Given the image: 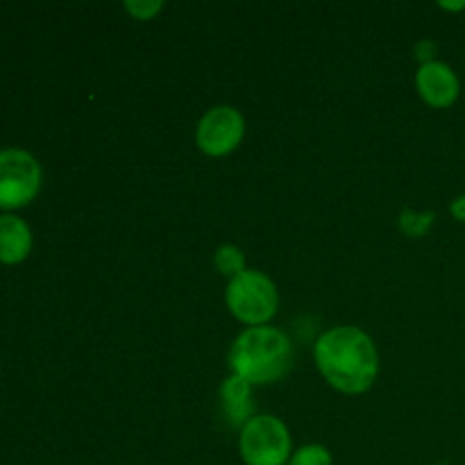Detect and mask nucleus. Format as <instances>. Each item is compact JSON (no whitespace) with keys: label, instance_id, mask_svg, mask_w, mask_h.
<instances>
[{"label":"nucleus","instance_id":"2","mask_svg":"<svg viewBox=\"0 0 465 465\" xmlns=\"http://www.w3.org/2000/svg\"><path fill=\"white\" fill-rule=\"evenodd\" d=\"M291 363L293 345L277 327H248L230 348L232 375L241 377L250 386L275 384L291 371Z\"/></svg>","mask_w":465,"mask_h":465},{"label":"nucleus","instance_id":"14","mask_svg":"<svg viewBox=\"0 0 465 465\" xmlns=\"http://www.w3.org/2000/svg\"><path fill=\"white\" fill-rule=\"evenodd\" d=\"M436 50H439V45H436L434 41H422V44L416 45V57L422 59V64L436 62V59H434Z\"/></svg>","mask_w":465,"mask_h":465},{"label":"nucleus","instance_id":"7","mask_svg":"<svg viewBox=\"0 0 465 465\" xmlns=\"http://www.w3.org/2000/svg\"><path fill=\"white\" fill-rule=\"evenodd\" d=\"M416 89L430 107L448 109L459 100L461 82L450 64L436 59V62L420 64L416 73Z\"/></svg>","mask_w":465,"mask_h":465},{"label":"nucleus","instance_id":"10","mask_svg":"<svg viewBox=\"0 0 465 465\" xmlns=\"http://www.w3.org/2000/svg\"><path fill=\"white\" fill-rule=\"evenodd\" d=\"M213 263H216L218 271H221L225 277H230V280H234L236 275L248 271V268H245L243 250L236 248V245L232 243L221 245V248L216 250V254H213Z\"/></svg>","mask_w":465,"mask_h":465},{"label":"nucleus","instance_id":"1","mask_svg":"<svg viewBox=\"0 0 465 465\" xmlns=\"http://www.w3.org/2000/svg\"><path fill=\"white\" fill-rule=\"evenodd\" d=\"M313 359L331 389L361 395L380 375V352L371 336L352 325L331 327L313 348Z\"/></svg>","mask_w":465,"mask_h":465},{"label":"nucleus","instance_id":"8","mask_svg":"<svg viewBox=\"0 0 465 465\" xmlns=\"http://www.w3.org/2000/svg\"><path fill=\"white\" fill-rule=\"evenodd\" d=\"M32 250V232L23 218L14 213L0 216V263L16 266L25 262Z\"/></svg>","mask_w":465,"mask_h":465},{"label":"nucleus","instance_id":"12","mask_svg":"<svg viewBox=\"0 0 465 465\" xmlns=\"http://www.w3.org/2000/svg\"><path fill=\"white\" fill-rule=\"evenodd\" d=\"M434 212L420 213L413 212V209H404L402 218H400V227H402V232L407 236H422L427 234V230H430L431 225H434Z\"/></svg>","mask_w":465,"mask_h":465},{"label":"nucleus","instance_id":"6","mask_svg":"<svg viewBox=\"0 0 465 465\" xmlns=\"http://www.w3.org/2000/svg\"><path fill=\"white\" fill-rule=\"evenodd\" d=\"M245 134V121L230 104L212 107L195 127V143L207 157H225L234 153Z\"/></svg>","mask_w":465,"mask_h":465},{"label":"nucleus","instance_id":"5","mask_svg":"<svg viewBox=\"0 0 465 465\" xmlns=\"http://www.w3.org/2000/svg\"><path fill=\"white\" fill-rule=\"evenodd\" d=\"M44 173L35 154L18 148L0 150V209L27 207L39 195Z\"/></svg>","mask_w":465,"mask_h":465},{"label":"nucleus","instance_id":"15","mask_svg":"<svg viewBox=\"0 0 465 465\" xmlns=\"http://www.w3.org/2000/svg\"><path fill=\"white\" fill-rule=\"evenodd\" d=\"M450 212H452V216L457 218V221L465 223V193L457 195V198L452 200V204H450Z\"/></svg>","mask_w":465,"mask_h":465},{"label":"nucleus","instance_id":"4","mask_svg":"<svg viewBox=\"0 0 465 465\" xmlns=\"http://www.w3.org/2000/svg\"><path fill=\"white\" fill-rule=\"evenodd\" d=\"M241 459L245 465H289L293 454L291 431L277 416H254L239 436Z\"/></svg>","mask_w":465,"mask_h":465},{"label":"nucleus","instance_id":"16","mask_svg":"<svg viewBox=\"0 0 465 465\" xmlns=\"http://www.w3.org/2000/svg\"><path fill=\"white\" fill-rule=\"evenodd\" d=\"M440 7L450 9V12H459V9H465V3H440Z\"/></svg>","mask_w":465,"mask_h":465},{"label":"nucleus","instance_id":"3","mask_svg":"<svg viewBox=\"0 0 465 465\" xmlns=\"http://www.w3.org/2000/svg\"><path fill=\"white\" fill-rule=\"evenodd\" d=\"M225 302L232 316L248 327H262L280 307V293L275 282L259 271H245L227 282Z\"/></svg>","mask_w":465,"mask_h":465},{"label":"nucleus","instance_id":"11","mask_svg":"<svg viewBox=\"0 0 465 465\" xmlns=\"http://www.w3.org/2000/svg\"><path fill=\"white\" fill-rule=\"evenodd\" d=\"M289 465H334V459H331V452L325 445L312 443L295 450V452L291 454Z\"/></svg>","mask_w":465,"mask_h":465},{"label":"nucleus","instance_id":"13","mask_svg":"<svg viewBox=\"0 0 465 465\" xmlns=\"http://www.w3.org/2000/svg\"><path fill=\"white\" fill-rule=\"evenodd\" d=\"M162 9L163 3H159V0H143V3L141 0H130V3H125V12H130L132 18H136V21H150Z\"/></svg>","mask_w":465,"mask_h":465},{"label":"nucleus","instance_id":"9","mask_svg":"<svg viewBox=\"0 0 465 465\" xmlns=\"http://www.w3.org/2000/svg\"><path fill=\"white\" fill-rule=\"evenodd\" d=\"M221 402L225 411L227 422L232 427L243 430L245 422L254 418V402H252V386L241 377L230 375L221 386Z\"/></svg>","mask_w":465,"mask_h":465}]
</instances>
